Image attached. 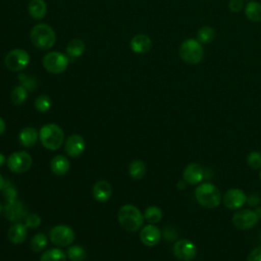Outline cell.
I'll return each mask as SVG.
<instances>
[{
  "label": "cell",
  "mask_w": 261,
  "mask_h": 261,
  "mask_svg": "<svg viewBox=\"0 0 261 261\" xmlns=\"http://www.w3.org/2000/svg\"><path fill=\"white\" fill-rule=\"evenodd\" d=\"M117 219L123 229L128 232H134L142 227L144 215L135 205L125 204L119 208Z\"/></svg>",
  "instance_id": "obj_1"
},
{
  "label": "cell",
  "mask_w": 261,
  "mask_h": 261,
  "mask_svg": "<svg viewBox=\"0 0 261 261\" xmlns=\"http://www.w3.org/2000/svg\"><path fill=\"white\" fill-rule=\"evenodd\" d=\"M39 139L47 150L56 151L64 142V132L56 123H47L40 128Z\"/></svg>",
  "instance_id": "obj_2"
},
{
  "label": "cell",
  "mask_w": 261,
  "mask_h": 261,
  "mask_svg": "<svg viewBox=\"0 0 261 261\" xmlns=\"http://www.w3.org/2000/svg\"><path fill=\"white\" fill-rule=\"evenodd\" d=\"M30 37L33 45L41 50H48L52 48L56 41L54 30L46 23L36 24L32 29Z\"/></svg>",
  "instance_id": "obj_3"
},
{
  "label": "cell",
  "mask_w": 261,
  "mask_h": 261,
  "mask_svg": "<svg viewBox=\"0 0 261 261\" xmlns=\"http://www.w3.org/2000/svg\"><path fill=\"white\" fill-rule=\"evenodd\" d=\"M197 202L208 209L216 208L221 201V194L219 190L212 184L204 182L199 185L195 191Z\"/></svg>",
  "instance_id": "obj_4"
},
{
  "label": "cell",
  "mask_w": 261,
  "mask_h": 261,
  "mask_svg": "<svg viewBox=\"0 0 261 261\" xmlns=\"http://www.w3.org/2000/svg\"><path fill=\"white\" fill-rule=\"evenodd\" d=\"M178 54L186 63L197 64L202 61L204 56V50L198 40L187 39L180 44Z\"/></svg>",
  "instance_id": "obj_5"
},
{
  "label": "cell",
  "mask_w": 261,
  "mask_h": 261,
  "mask_svg": "<svg viewBox=\"0 0 261 261\" xmlns=\"http://www.w3.org/2000/svg\"><path fill=\"white\" fill-rule=\"evenodd\" d=\"M43 66L50 73H61L68 66V57L57 51L49 52L43 58Z\"/></svg>",
  "instance_id": "obj_6"
},
{
  "label": "cell",
  "mask_w": 261,
  "mask_h": 261,
  "mask_svg": "<svg viewBox=\"0 0 261 261\" xmlns=\"http://www.w3.org/2000/svg\"><path fill=\"white\" fill-rule=\"evenodd\" d=\"M6 163L11 172L23 173L31 168L33 164V158L25 151H17L12 153L7 158Z\"/></svg>",
  "instance_id": "obj_7"
},
{
  "label": "cell",
  "mask_w": 261,
  "mask_h": 261,
  "mask_svg": "<svg viewBox=\"0 0 261 261\" xmlns=\"http://www.w3.org/2000/svg\"><path fill=\"white\" fill-rule=\"evenodd\" d=\"M50 241L58 247H66L72 244L75 234L71 227L65 224H58L51 228L49 232Z\"/></svg>",
  "instance_id": "obj_8"
},
{
  "label": "cell",
  "mask_w": 261,
  "mask_h": 261,
  "mask_svg": "<svg viewBox=\"0 0 261 261\" xmlns=\"http://www.w3.org/2000/svg\"><path fill=\"white\" fill-rule=\"evenodd\" d=\"M5 66L11 71L23 70L30 63V55L23 49H14L8 52L4 59Z\"/></svg>",
  "instance_id": "obj_9"
},
{
  "label": "cell",
  "mask_w": 261,
  "mask_h": 261,
  "mask_svg": "<svg viewBox=\"0 0 261 261\" xmlns=\"http://www.w3.org/2000/svg\"><path fill=\"white\" fill-rule=\"evenodd\" d=\"M259 220V216L256 211L251 209H242L237 211L232 216V223L240 229H250L254 227Z\"/></svg>",
  "instance_id": "obj_10"
},
{
  "label": "cell",
  "mask_w": 261,
  "mask_h": 261,
  "mask_svg": "<svg viewBox=\"0 0 261 261\" xmlns=\"http://www.w3.org/2000/svg\"><path fill=\"white\" fill-rule=\"evenodd\" d=\"M173 254L181 261H192L197 256V247L190 240H178L173 245Z\"/></svg>",
  "instance_id": "obj_11"
},
{
  "label": "cell",
  "mask_w": 261,
  "mask_h": 261,
  "mask_svg": "<svg viewBox=\"0 0 261 261\" xmlns=\"http://www.w3.org/2000/svg\"><path fill=\"white\" fill-rule=\"evenodd\" d=\"M3 210L5 217L11 222H19L21 220H24V218L29 214L25 205L18 200H15L13 202H7Z\"/></svg>",
  "instance_id": "obj_12"
},
{
  "label": "cell",
  "mask_w": 261,
  "mask_h": 261,
  "mask_svg": "<svg viewBox=\"0 0 261 261\" xmlns=\"http://www.w3.org/2000/svg\"><path fill=\"white\" fill-rule=\"evenodd\" d=\"M64 149L69 157H79L86 149V141L81 135L73 134L66 139Z\"/></svg>",
  "instance_id": "obj_13"
},
{
  "label": "cell",
  "mask_w": 261,
  "mask_h": 261,
  "mask_svg": "<svg viewBox=\"0 0 261 261\" xmlns=\"http://www.w3.org/2000/svg\"><path fill=\"white\" fill-rule=\"evenodd\" d=\"M247 202V196L245 193L240 189H230L225 192L223 196V203L226 208L236 210L241 207Z\"/></svg>",
  "instance_id": "obj_14"
},
{
  "label": "cell",
  "mask_w": 261,
  "mask_h": 261,
  "mask_svg": "<svg viewBox=\"0 0 261 261\" xmlns=\"http://www.w3.org/2000/svg\"><path fill=\"white\" fill-rule=\"evenodd\" d=\"M161 239L160 229L154 224L145 225L140 231V240L141 242L148 247L156 246Z\"/></svg>",
  "instance_id": "obj_15"
},
{
  "label": "cell",
  "mask_w": 261,
  "mask_h": 261,
  "mask_svg": "<svg viewBox=\"0 0 261 261\" xmlns=\"http://www.w3.org/2000/svg\"><path fill=\"white\" fill-rule=\"evenodd\" d=\"M182 177L187 184L197 185L204 178V169L198 163H191L186 166Z\"/></svg>",
  "instance_id": "obj_16"
},
{
  "label": "cell",
  "mask_w": 261,
  "mask_h": 261,
  "mask_svg": "<svg viewBox=\"0 0 261 261\" xmlns=\"http://www.w3.org/2000/svg\"><path fill=\"white\" fill-rule=\"evenodd\" d=\"M130 49L137 54H145L150 51L152 47V41L150 37L144 34H139L133 37L129 43Z\"/></svg>",
  "instance_id": "obj_17"
},
{
  "label": "cell",
  "mask_w": 261,
  "mask_h": 261,
  "mask_svg": "<svg viewBox=\"0 0 261 261\" xmlns=\"http://www.w3.org/2000/svg\"><path fill=\"white\" fill-rule=\"evenodd\" d=\"M112 195V187L107 180H98L93 186V197L100 203L107 202Z\"/></svg>",
  "instance_id": "obj_18"
},
{
  "label": "cell",
  "mask_w": 261,
  "mask_h": 261,
  "mask_svg": "<svg viewBox=\"0 0 261 261\" xmlns=\"http://www.w3.org/2000/svg\"><path fill=\"white\" fill-rule=\"evenodd\" d=\"M50 169L55 175H65L70 169V162L64 155H55L50 161Z\"/></svg>",
  "instance_id": "obj_19"
},
{
  "label": "cell",
  "mask_w": 261,
  "mask_h": 261,
  "mask_svg": "<svg viewBox=\"0 0 261 261\" xmlns=\"http://www.w3.org/2000/svg\"><path fill=\"white\" fill-rule=\"evenodd\" d=\"M27 226L20 222H15L12 224L8 231H7V237L8 240L13 243V244H21L25 241L28 232H27Z\"/></svg>",
  "instance_id": "obj_20"
},
{
  "label": "cell",
  "mask_w": 261,
  "mask_h": 261,
  "mask_svg": "<svg viewBox=\"0 0 261 261\" xmlns=\"http://www.w3.org/2000/svg\"><path fill=\"white\" fill-rule=\"evenodd\" d=\"M38 139L39 133L33 126H25L18 134V141L25 148H31L35 146Z\"/></svg>",
  "instance_id": "obj_21"
},
{
  "label": "cell",
  "mask_w": 261,
  "mask_h": 261,
  "mask_svg": "<svg viewBox=\"0 0 261 261\" xmlns=\"http://www.w3.org/2000/svg\"><path fill=\"white\" fill-rule=\"evenodd\" d=\"M28 10L34 19H42L47 13V5L44 0H31Z\"/></svg>",
  "instance_id": "obj_22"
},
{
  "label": "cell",
  "mask_w": 261,
  "mask_h": 261,
  "mask_svg": "<svg viewBox=\"0 0 261 261\" xmlns=\"http://www.w3.org/2000/svg\"><path fill=\"white\" fill-rule=\"evenodd\" d=\"M146 164L144 161L140 159L133 160L128 165V173L134 179H141L146 174Z\"/></svg>",
  "instance_id": "obj_23"
},
{
  "label": "cell",
  "mask_w": 261,
  "mask_h": 261,
  "mask_svg": "<svg viewBox=\"0 0 261 261\" xmlns=\"http://www.w3.org/2000/svg\"><path fill=\"white\" fill-rule=\"evenodd\" d=\"M245 14L253 22L261 21V4L256 1L249 2L245 7Z\"/></svg>",
  "instance_id": "obj_24"
},
{
  "label": "cell",
  "mask_w": 261,
  "mask_h": 261,
  "mask_svg": "<svg viewBox=\"0 0 261 261\" xmlns=\"http://www.w3.org/2000/svg\"><path fill=\"white\" fill-rule=\"evenodd\" d=\"M66 254L61 249L51 248L42 254L40 261H66Z\"/></svg>",
  "instance_id": "obj_25"
},
{
  "label": "cell",
  "mask_w": 261,
  "mask_h": 261,
  "mask_svg": "<svg viewBox=\"0 0 261 261\" xmlns=\"http://www.w3.org/2000/svg\"><path fill=\"white\" fill-rule=\"evenodd\" d=\"M85 50H86V45L84 41L81 39L71 40L66 47V53L70 57H79L85 52Z\"/></svg>",
  "instance_id": "obj_26"
},
{
  "label": "cell",
  "mask_w": 261,
  "mask_h": 261,
  "mask_svg": "<svg viewBox=\"0 0 261 261\" xmlns=\"http://www.w3.org/2000/svg\"><path fill=\"white\" fill-rule=\"evenodd\" d=\"M66 256L70 261H85L87 258V252L83 246L73 245L67 249Z\"/></svg>",
  "instance_id": "obj_27"
},
{
  "label": "cell",
  "mask_w": 261,
  "mask_h": 261,
  "mask_svg": "<svg viewBox=\"0 0 261 261\" xmlns=\"http://www.w3.org/2000/svg\"><path fill=\"white\" fill-rule=\"evenodd\" d=\"M162 211L157 206H149L144 212V218L151 224H156L162 219Z\"/></svg>",
  "instance_id": "obj_28"
},
{
  "label": "cell",
  "mask_w": 261,
  "mask_h": 261,
  "mask_svg": "<svg viewBox=\"0 0 261 261\" xmlns=\"http://www.w3.org/2000/svg\"><path fill=\"white\" fill-rule=\"evenodd\" d=\"M47 237L43 232H38L31 240V249L35 253H40L47 247Z\"/></svg>",
  "instance_id": "obj_29"
},
{
  "label": "cell",
  "mask_w": 261,
  "mask_h": 261,
  "mask_svg": "<svg viewBox=\"0 0 261 261\" xmlns=\"http://www.w3.org/2000/svg\"><path fill=\"white\" fill-rule=\"evenodd\" d=\"M215 38V32L211 27L205 25L199 29L197 33V40L202 44H209Z\"/></svg>",
  "instance_id": "obj_30"
},
{
  "label": "cell",
  "mask_w": 261,
  "mask_h": 261,
  "mask_svg": "<svg viewBox=\"0 0 261 261\" xmlns=\"http://www.w3.org/2000/svg\"><path fill=\"white\" fill-rule=\"evenodd\" d=\"M10 98L13 104L15 105H21L25 102L27 98H28V90L23 87V86H17L15 87L11 94H10Z\"/></svg>",
  "instance_id": "obj_31"
},
{
  "label": "cell",
  "mask_w": 261,
  "mask_h": 261,
  "mask_svg": "<svg viewBox=\"0 0 261 261\" xmlns=\"http://www.w3.org/2000/svg\"><path fill=\"white\" fill-rule=\"evenodd\" d=\"M52 105V101L49 96L47 95H40L36 100H35V108L39 112H47Z\"/></svg>",
  "instance_id": "obj_32"
},
{
  "label": "cell",
  "mask_w": 261,
  "mask_h": 261,
  "mask_svg": "<svg viewBox=\"0 0 261 261\" xmlns=\"http://www.w3.org/2000/svg\"><path fill=\"white\" fill-rule=\"evenodd\" d=\"M2 191H3V197L5 198L6 202H13L17 200V196H18L17 190L12 185L5 182V186Z\"/></svg>",
  "instance_id": "obj_33"
},
{
  "label": "cell",
  "mask_w": 261,
  "mask_h": 261,
  "mask_svg": "<svg viewBox=\"0 0 261 261\" xmlns=\"http://www.w3.org/2000/svg\"><path fill=\"white\" fill-rule=\"evenodd\" d=\"M247 163L253 169L261 168V153L257 151H252L247 156Z\"/></svg>",
  "instance_id": "obj_34"
},
{
  "label": "cell",
  "mask_w": 261,
  "mask_h": 261,
  "mask_svg": "<svg viewBox=\"0 0 261 261\" xmlns=\"http://www.w3.org/2000/svg\"><path fill=\"white\" fill-rule=\"evenodd\" d=\"M41 224V217L36 213H30L24 218V225L29 228H37Z\"/></svg>",
  "instance_id": "obj_35"
},
{
  "label": "cell",
  "mask_w": 261,
  "mask_h": 261,
  "mask_svg": "<svg viewBox=\"0 0 261 261\" xmlns=\"http://www.w3.org/2000/svg\"><path fill=\"white\" fill-rule=\"evenodd\" d=\"M244 7V0H229L228 8L232 12H240Z\"/></svg>",
  "instance_id": "obj_36"
},
{
  "label": "cell",
  "mask_w": 261,
  "mask_h": 261,
  "mask_svg": "<svg viewBox=\"0 0 261 261\" xmlns=\"http://www.w3.org/2000/svg\"><path fill=\"white\" fill-rule=\"evenodd\" d=\"M247 261H261V246L251 251L247 258Z\"/></svg>",
  "instance_id": "obj_37"
},
{
  "label": "cell",
  "mask_w": 261,
  "mask_h": 261,
  "mask_svg": "<svg viewBox=\"0 0 261 261\" xmlns=\"http://www.w3.org/2000/svg\"><path fill=\"white\" fill-rule=\"evenodd\" d=\"M18 79L20 80V82H22V85L27 90L29 91H33V89L35 88V83L34 81L32 82L31 79H27V76L24 74H19L18 75Z\"/></svg>",
  "instance_id": "obj_38"
},
{
  "label": "cell",
  "mask_w": 261,
  "mask_h": 261,
  "mask_svg": "<svg viewBox=\"0 0 261 261\" xmlns=\"http://www.w3.org/2000/svg\"><path fill=\"white\" fill-rule=\"evenodd\" d=\"M247 202H248L249 205L255 206L259 203V198H258L257 195H251L249 198H247Z\"/></svg>",
  "instance_id": "obj_39"
},
{
  "label": "cell",
  "mask_w": 261,
  "mask_h": 261,
  "mask_svg": "<svg viewBox=\"0 0 261 261\" xmlns=\"http://www.w3.org/2000/svg\"><path fill=\"white\" fill-rule=\"evenodd\" d=\"M5 128H6V124H5V121L3 120L2 117H0V136L3 135V133L5 132Z\"/></svg>",
  "instance_id": "obj_40"
},
{
  "label": "cell",
  "mask_w": 261,
  "mask_h": 261,
  "mask_svg": "<svg viewBox=\"0 0 261 261\" xmlns=\"http://www.w3.org/2000/svg\"><path fill=\"white\" fill-rule=\"evenodd\" d=\"M6 161H7V159H6L5 155L2 154V153H0V167H2Z\"/></svg>",
  "instance_id": "obj_41"
},
{
  "label": "cell",
  "mask_w": 261,
  "mask_h": 261,
  "mask_svg": "<svg viewBox=\"0 0 261 261\" xmlns=\"http://www.w3.org/2000/svg\"><path fill=\"white\" fill-rule=\"evenodd\" d=\"M4 186H5V179L3 178V176H2L1 173H0V191L3 190Z\"/></svg>",
  "instance_id": "obj_42"
},
{
  "label": "cell",
  "mask_w": 261,
  "mask_h": 261,
  "mask_svg": "<svg viewBox=\"0 0 261 261\" xmlns=\"http://www.w3.org/2000/svg\"><path fill=\"white\" fill-rule=\"evenodd\" d=\"M186 181L184 180V181H178V185H177V187L179 188V189H185V187H186Z\"/></svg>",
  "instance_id": "obj_43"
},
{
  "label": "cell",
  "mask_w": 261,
  "mask_h": 261,
  "mask_svg": "<svg viewBox=\"0 0 261 261\" xmlns=\"http://www.w3.org/2000/svg\"><path fill=\"white\" fill-rule=\"evenodd\" d=\"M256 212H257L258 216L261 218V208H257V209H256Z\"/></svg>",
  "instance_id": "obj_44"
},
{
  "label": "cell",
  "mask_w": 261,
  "mask_h": 261,
  "mask_svg": "<svg viewBox=\"0 0 261 261\" xmlns=\"http://www.w3.org/2000/svg\"><path fill=\"white\" fill-rule=\"evenodd\" d=\"M2 209H3V207H2V204L0 203V214H1V212H2Z\"/></svg>",
  "instance_id": "obj_45"
},
{
  "label": "cell",
  "mask_w": 261,
  "mask_h": 261,
  "mask_svg": "<svg viewBox=\"0 0 261 261\" xmlns=\"http://www.w3.org/2000/svg\"><path fill=\"white\" fill-rule=\"evenodd\" d=\"M259 178H260V180H261V170H260V172H259Z\"/></svg>",
  "instance_id": "obj_46"
},
{
  "label": "cell",
  "mask_w": 261,
  "mask_h": 261,
  "mask_svg": "<svg viewBox=\"0 0 261 261\" xmlns=\"http://www.w3.org/2000/svg\"><path fill=\"white\" fill-rule=\"evenodd\" d=\"M260 238H261V236H260Z\"/></svg>",
  "instance_id": "obj_47"
}]
</instances>
